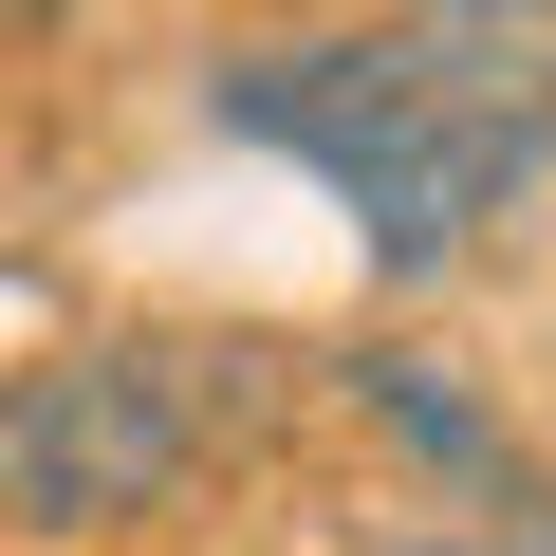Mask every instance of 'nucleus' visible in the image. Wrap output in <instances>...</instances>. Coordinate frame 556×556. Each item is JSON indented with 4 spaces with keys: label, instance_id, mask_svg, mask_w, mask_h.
I'll return each mask as SVG.
<instances>
[{
    "label": "nucleus",
    "instance_id": "nucleus-3",
    "mask_svg": "<svg viewBox=\"0 0 556 556\" xmlns=\"http://www.w3.org/2000/svg\"><path fill=\"white\" fill-rule=\"evenodd\" d=\"M353 556H556V482H501V501H427V519H371Z\"/></svg>",
    "mask_w": 556,
    "mask_h": 556
},
{
    "label": "nucleus",
    "instance_id": "nucleus-1",
    "mask_svg": "<svg viewBox=\"0 0 556 556\" xmlns=\"http://www.w3.org/2000/svg\"><path fill=\"white\" fill-rule=\"evenodd\" d=\"M223 130L298 149L371 278H445L464 241L519 223V186L556 167V20H334V38H241Z\"/></svg>",
    "mask_w": 556,
    "mask_h": 556
},
{
    "label": "nucleus",
    "instance_id": "nucleus-2",
    "mask_svg": "<svg viewBox=\"0 0 556 556\" xmlns=\"http://www.w3.org/2000/svg\"><path fill=\"white\" fill-rule=\"evenodd\" d=\"M186 482H204V371L186 353L75 334V353L0 371V538L93 556V538H149Z\"/></svg>",
    "mask_w": 556,
    "mask_h": 556
}]
</instances>
